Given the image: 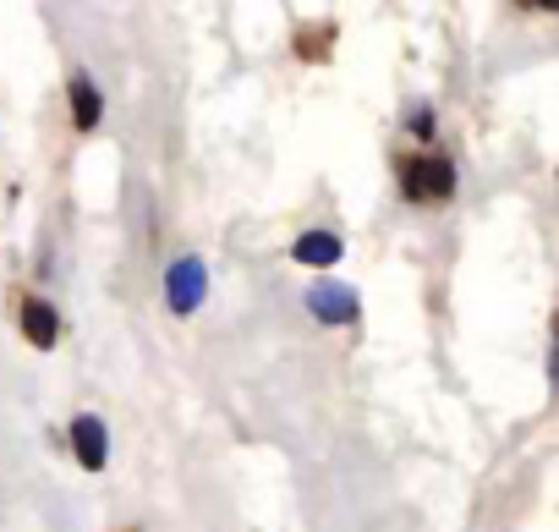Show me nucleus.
<instances>
[{
    "label": "nucleus",
    "instance_id": "obj_1",
    "mask_svg": "<svg viewBox=\"0 0 559 532\" xmlns=\"http://www.w3.org/2000/svg\"><path fill=\"white\" fill-rule=\"evenodd\" d=\"M401 192L412 203H444V198H455V165L444 154H412L401 165Z\"/></svg>",
    "mask_w": 559,
    "mask_h": 532
},
{
    "label": "nucleus",
    "instance_id": "obj_2",
    "mask_svg": "<svg viewBox=\"0 0 559 532\" xmlns=\"http://www.w3.org/2000/svg\"><path fill=\"white\" fill-rule=\"evenodd\" d=\"M165 303H170V314H192L203 303V263L198 258H176V270L165 281Z\"/></svg>",
    "mask_w": 559,
    "mask_h": 532
},
{
    "label": "nucleus",
    "instance_id": "obj_3",
    "mask_svg": "<svg viewBox=\"0 0 559 532\" xmlns=\"http://www.w3.org/2000/svg\"><path fill=\"white\" fill-rule=\"evenodd\" d=\"M72 450H78V461H83V472H105V461H110V434H105V423L99 417H72Z\"/></svg>",
    "mask_w": 559,
    "mask_h": 532
},
{
    "label": "nucleus",
    "instance_id": "obj_4",
    "mask_svg": "<svg viewBox=\"0 0 559 532\" xmlns=\"http://www.w3.org/2000/svg\"><path fill=\"white\" fill-rule=\"evenodd\" d=\"M308 308H313V319H324V324H352V319H357L352 286H330V281L308 292Z\"/></svg>",
    "mask_w": 559,
    "mask_h": 532
},
{
    "label": "nucleus",
    "instance_id": "obj_5",
    "mask_svg": "<svg viewBox=\"0 0 559 532\" xmlns=\"http://www.w3.org/2000/svg\"><path fill=\"white\" fill-rule=\"evenodd\" d=\"M341 247H346V241H341L335 230H302V236L292 241V258L308 263V270H330V263L341 258Z\"/></svg>",
    "mask_w": 559,
    "mask_h": 532
},
{
    "label": "nucleus",
    "instance_id": "obj_6",
    "mask_svg": "<svg viewBox=\"0 0 559 532\" xmlns=\"http://www.w3.org/2000/svg\"><path fill=\"white\" fill-rule=\"evenodd\" d=\"M67 99H72V121H78V132L99 127V116H105V99H99V88H94V78H88V72H72V83H67Z\"/></svg>",
    "mask_w": 559,
    "mask_h": 532
},
{
    "label": "nucleus",
    "instance_id": "obj_7",
    "mask_svg": "<svg viewBox=\"0 0 559 532\" xmlns=\"http://www.w3.org/2000/svg\"><path fill=\"white\" fill-rule=\"evenodd\" d=\"M23 335L45 352V346H56V335H61V314L50 308V303H39V297H28L23 303Z\"/></svg>",
    "mask_w": 559,
    "mask_h": 532
},
{
    "label": "nucleus",
    "instance_id": "obj_8",
    "mask_svg": "<svg viewBox=\"0 0 559 532\" xmlns=\"http://www.w3.org/2000/svg\"><path fill=\"white\" fill-rule=\"evenodd\" d=\"M412 132L417 138H433V110L428 105H412Z\"/></svg>",
    "mask_w": 559,
    "mask_h": 532
}]
</instances>
